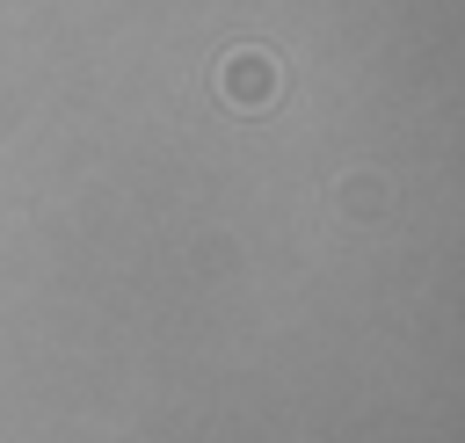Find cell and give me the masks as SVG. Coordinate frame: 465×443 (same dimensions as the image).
Returning a JSON list of instances; mask_svg holds the SVG:
<instances>
[{
	"label": "cell",
	"instance_id": "obj_1",
	"mask_svg": "<svg viewBox=\"0 0 465 443\" xmlns=\"http://www.w3.org/2000/svg\"><path fill=\"white\" fill-rule=\"evenodd\" d=\"M218 94H225V109H240V116H269L276 94H283L276 51H269V44H232V51L218 58Z\"/></svg>",
	"mask_w": 465,
	"mask_h": 443
}]
</instances>
